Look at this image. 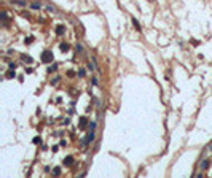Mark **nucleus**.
Wrapping results in <instances>:
<instances>
[{
    "instance_id": "nucleus-1",
    "label": "nucleus",
    "mask_w": 212,
    "mask_h": 178,
    "mask_svg": "<svg viewBox=\"0 0 212 178\" xmlns=\"http://www.w3.org/2000/svg\"><path fill=\"white\" fill-rule=\"evenodd\" d=\"M53 52L49 51V49H45V51L42 52V62H45V64H48V62H53Z\"/></svg>"
},
{
    "instance_id": "nucleus-2",
    "label": "nucleus",
    "mask_w": 212,
    "mask_h": 178,
    "mask_svg": "<svg viewBox=\"0 0 212 178\" xmlns=\"http://www.w3.org/2000/svg\"><path fill=\"white\" fill-rule=\"evenodd\" d=\"M56 33H58V35H64V33H65V27H64L62 24H59V26L56 27Z\"/></svg>"
},
{
    "instance_id": "nucleus-3",
    "label": "nucleus",
    "mask_w": 212,
    "mask_h": 178,
    "mask_svg": "<svg viewBox=\"0 0 212 178\" xmlns=\"http://www.w3.org/2000/svg\"><path fill=\"white\" fill-rule=\"evenodd\" d=\"M86 124H88V119H86L85 116L80 118V129H86Z\"/></svg>"
},
{
    "instance_id": "nucleus-4",
    "label": "nucleus",
    "mask_w": 212,
    "mask_h": 178,
    "mask_svg": "<svg viewBox=\"0 0 212 178\" xmlns=\"http://www.w3.org/2000/svg\"><path fill=\"white\" fill-rule=\"evenodd\" d=\"M64 164H65V165H72V164H74V157H72V156H67L65 159H64Z\"/></svg>"
},
{
    "instance_id": "nucleus-5",
    "label": "nucleus",
    "mask_w": 212,
    "mask_h": 178,
    "mask_svg": "<svg viewBox=\"0 0 212 178\" xmlns=\"http://www.w3.org/2000/svg\"><path fill=\"white\" fill-rule=\"evenodd\" d=\"M133 24H134V27H136V30H142V27H140V24H139V21L136 19V18H133Z\"/></svg>"
},
{
    "instance_id": "nucleus-6",
    "label": "nucleus",
    "mask_w": 212,
    "mask_h": 178,
    "mask_svg": "<svg viewBox=\"0 0 212 178\" xmlns=\"http://www.w3.org/2000/svg\"><path fill=\"white\" fill-rule=\"evenodd\" d=\"M11 3H16V5H22V6H26V5H27L26 0H11Z\"/></svg>"
},
{
    "instance_id": "nucleus-7",
    "label": "nucleus",
    "mask_w": 212,
    "mask_h": 178,
    "mask_svg": "<svg viewBox=\"0 0 212 178\" xmlns=\"http://www.w3.org/2000/svg\"><path fill=\"white\" fill-rule=\"evenodd\" d=\"M16 73H15V68H10V72H6V78H15Z\"/></svg>"
},
{
    "instance_id": "nucleus-8",
    "label": "nucleus",
    "mask_w": 212,
    "mask_h": 178,
    "mask_svg": "<svg viewBox=\"0 0 212 178\" xmlns=\"http://www.w3.org/2000/svg\"><path fill=\"white\" fill-rule=\"evenodd\" d=\"M59 48H61V51H62V52L69 51V45H67V43H61V46H59Z\"/></svg>"
},
{
    "instance_id": "nucleus-9",
    "label": "nucleus",
    "mask_w": 212,
    "mask_h": 178,
    "mask_svg": "<svg viewBox=\"0 0 212 178\" xmlns=\"http://www.w3.org/2000/svg\"><path fill=\"white\" fill-rule=\"evenodd\" d=\"M21 57H22V61H26V64H32V57H30V56H26V54H22Z\"/></svg>"
},
{
    "instance_id": "nucleus-10",
    "label": "nucleus",
    "mask_w": 212,
    "mask_h": 178,
    "mask_svg": "<svg viewBox=\"0 0 212 178\" xmlns=\"http://www.w3.org/2000/svg\"><path fill=\"white\" fill-rule=\"evenodd\" d=\"M30 8H32V10H40V8H42V5H40L38 2H34V3L30 5Z\"/></svg>"
},
{
    "instance_id": "nucleus-11",
    "label": "nucleus",
    "mask_w": 212,
    "mask_h": 178,
    "mask_svg": "<svg viewBox=\"0 0 212 178\" xmlns=\"http://www.w3.org/2000/svg\"><path fill=\"white\" fill-rule=\"evenodd\" d=\"M53 175L54 177H59V175H61V167H54L53 169Z\"/></svg>"
},
{
    "instance_id": "nucleus-12",
    "label": "nucleus",
    "mask_w": 212,
    "mask_h": 178,
    "mask_svg": "<svg viewBox=\"0 0 212 178\" xmlns=\"http://www.w3.org/2000/svg\"><path fill=\"white\" fill-rule=\"evenodd\" d=\"M201 169L202 170H207V169H209V161H202L201 162Z\"/></svg>"
},
{
    "instance_id": "nucleus-13",
    "label": "nucleus",
    "mask_w": 212,
    "mask_h": 178,
    "mask_svg": "<svg viewBox=\"0 0 212 178\" xmlns=\"http://www.w3.org/2000/svg\"><path fill=\"white\" fill-rule=\"evenodd\" d=\"M32 143H35V145H40V143H42V138H40V137H34Z\"/></svg>"
},
{
    "instance_id": "nucleus-14",
    "label": "nucleus",
    "mask_w": 212,
    "mask_h": 178,
    "mask_svg": "<svg viewBox=\"0 0 212 178\" xmlns=\"http://www.w3.org/2000/svg\"><path fill=\"white\" fill-rule=\"evenodd\" d=\"M85 75H86L85 68H80V70H78V76H80V78H83V76H85Z\"/></svg>"
},
{
    "instance_id": "nucleus-15",
    "label": "nucleus",
    "mask_w": 212,
    "mask_h": 178,
    "mask_svg": "<svg viewBox=\"0 0 212 178\" xmlns=\"http://www.w3.org/2000/svg\"><path fill=\"white\" fill-rule=\"evenodd\" d=\"M56 68H58V65H56V64H53V65H51V67L48 68V72H49V73H51V72H54V70H56Z\"/></svg>"
},
{
    "instance_id": "nucleus-16",
    "label": "nucleus",
    "mask_w": 212,
    "mask_h": 178,
    "mask_svg": "<svg viewBox=\"0 0 212 178\" xmlns=\"http://www.w3.org/2000/svg\"><path fill=\"white\" fill-rule=\"evenodd\" d=\"M67 76H69V78H74V76H75V72H74V70H69V72H67Z\"/></svg>"
},
{
    "instance_id": "nucleus-17",
    "label": "nucleus",
    "mask_w": 212,
    "mask_h": 178,
    "mask_svg": "<svg viewBox=\"0 0 212 178\" xmlns=\"http://www.w3.org/2000/svg\"><path fill=\"white\" fill-rule=\"evenodd\" d=\"M75 49H77V52H83V46H81V45H77Z\"/></svg>"
},
{
    "instance_id": "nucleus-18",
    "label": "nucleus",
    "mask_w": 212,
    "mask_h": 178,
    "mask_svg": "<svg viewBox=\"0 0 212 178\" xmlns=\"http://www.w3.org/2000/svg\"><path fill=\"white\" fill-rule=\"evenodd\" d=\"M32 42H34V37H29V38H26V45H30Z\"/></svg>"
},
{
    "instance_id": "nucleus-19",
    "label": "nucleus",
    "mask_w": 212,
    "mask_h": 178,
    "mask_svg": "<svg viewBox=\"0 0 212 178\" xmlns=\"http://www.w3.org/2000/svg\"><path fill=\"white\" fill-rule=\"evenodd\" d=\"M8 67H10V68H16V64L15 62H10V64H8Z\"/></svg>"
},
{
    "instance_id": "nucleus-20",
    "label": "nucleus",
    "mask_w": 212,
    "mask_h": 178,
    "mask_svg": "<svg viewBox=\"0 0 212 178\" xmlns=\"http://www.w3.org/2000/svg\"><path fill=\"white\" fill-rule=\"evenodd\" d=\"M91 131H96V122H91Z\"/></svg>"
}]
</instances>
